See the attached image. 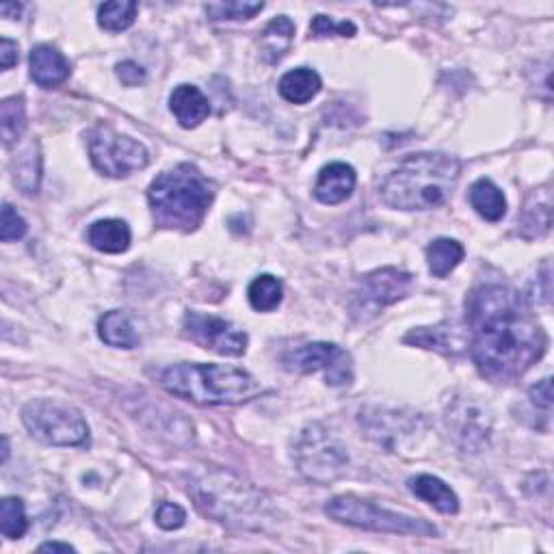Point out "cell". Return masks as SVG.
<instances>
[{
    "mask_svg": "<svg viewBox=\"0 0 554 554\" xmlns=\"http://www.w3.org/2000/svg\"><path fill=\"white\" fill-rule=\"evenodd\" d=\"M22 422L35 440L50 446H85L89 442L87 420L68 403L35 399L24 405Z\"/></svg>",
    "mask_w": 554,
    "mask_h": 554,
    "instance_id": "obj_7",
    "label": "cell"
},
{
    "mask_svg": "<svg viewBox=\"0 0 554 554\" xmlns=\"http://www.w3.org/2000/svg\"><path fill=\"white\" fill-rule=\"evenodd\" d=\"M189 492L210 518L234 529L262 531L271 522L269 498L230 472L208 470L193 481Z\"/></svg>",
    "mask_w": 554,
    "mask_h": 554,
    "instance_id": "obj_3",
    "label": "cell"
},
{
    "mask_svg": "<svg viewBox=\"0 0 554 554\" xmlns=\"http://www.w3.org/2000/svg\"><path fill=\"white\" fill-rule=\"evenodd\" d=\"M184 336L191 338L195 345L215 351L219 355H243L247 349V334L243 329L232 325L221 316L187 312L182 321Z\"/></svg>",
    "mask_w": 554,
    "mask_h": 554,
    "instance_id": "obj_12",
    "label": "cell"
},
{
    "mask_svg": "<svg viewBox=\"0 0 554 554\" xmlns=\"http://www.w3.org/2000/svg\"><path fill=\"white\" fill-rule=\"evenodd\" d=\"M158 381L169 394L197 405L243 403L262 390L254 375L223 364H176L165 368Z\"/></svg>",
    "mask_w": 554,
    "mask_h": 554,
    "instance_id": "obj_5",
    "label": "cell"
},
{
    "mask_svg": "<svg viewBox=\"0 0 554 554\" xmlns=\"http://www.w3.org/2000/svg\"><path fill=\"white\" fill-rule=\"evenodd\" d=\"M529 399L537 407V410L550 412L552 410V381L548 377L539 381L537 386H533L529 390Z\"/></svg>",
    "mask_w": 554,
    "mask_h": 554,
    "instance_id": "obj_36",
    "label": "cell"
},
{
    "mask_svg": "<svg viewBox=\"0 0 554 554\" xmlns=\"http://www.w3.org/2000/svg\"><path fill=\"white\" fill-rule=\"evenodd\" d=\"M470 204L487 221H500L507 215V200L490 178H481L470 187Z\"/></svg>",
    "mask_w": 554,
    "mask_h": 554,
    "instance_id": "obj_23",
    "label": "cell"
},
{
    "mask_svg": "<svg viewBox=\"0 0 554 554\" xmlns=\"http://www.w3.org/2000/svg\"><path fill=\"white\" fill-rule=\"evenodd\" d=\"M169 109L182 128H197L210 115V102L195 85H178L169 96Z\"/></svg>",
    "mask_w": 554,
    "mask_h": 554,
    "instance_id": "obj_18",
    "label": "cell"
},
{
    "mask_svg": "<svg viewBox=\"0 0 554 554\" xmlns=\"http://www.w3.org/2000/svg\"><path fill=\"white\" fill-rule=\"evenodd\" d=\"M295 464L308 481L332 483L342 477L349 455L336 435L323 425H308L295 442Z\"/></svg>",
    "mask_w": 554,
    "mask_h": 554,
    "instance_id": "obj_8",
    "label": "cell"
},
{
    "mask_svg": "<svg viewBox=\"0 0 554 554\" xmlns=\"http://www.w3.org/2000/svg\"><path fill=\"white\" fill-rule=\"evenodd\" d=\"M358 176H355V169L347 163H329L319 171V178L314 184V197L321 204H342L349 200Z\"/></svg>",
    "mask_w": 554,
    "mask_h": 554,
    "instance_id": "obj_15",
    "label": "cell"
},
{
    "mask_svg": "<svg viewBox=\"0 0 554 554\" xmlns=\"http://www.w3.org/2000/svg\"><path fill=\"white\" fill-rule=\"evenodd\" d=\"M98 334L115 349H135L139 347V334L135 332V325L130 323L128 314L120 310H111L98 321Z\"/></svg>",
    "mask_w": 554,
    "mask_h": 554,
    "instance_id": "obj_21",
    "label": "cell"
},
{
    "mask_svg": "<svg viewBox=\"0 0 554 554\" xmlns=\"http://www.w3.org/2000/svg\"><path fill=\"white\" fill-rule=\"evenodd\" d=\"M310 33L314 37H329V35H342V37H353L358 33L353 22H334L329 16H314L310 24Z\"/></svg>",
    "mask_w": 554,
    "mask_h": 554,
    "instance_id": "obj_33",
    "label": "cell"
},
{
    "mask_svg": "<svg viewBox=\"0 0 554 554\" xmlns=\"http://www.w3.org/2000/svg\"><path fill=\"white\" fill-rule=\"evenodd\" d=\"M448 427H453L457 440L466 448H481L490 435V418L485 416L481 407L470 403L468 399L455 401L451 412L446 416Z\"/></svg>",
    "mask_w": 554,
    "mask_h": 554,
    "instance_id": "obj_14",
    "label": "cell"
},
{
    "mask_svg": "<svg viewBox=\"0 0 554 554\" xmlns=\"http://www.w3.org/2000/svg\"><path fill=\"white\" fill-rule=\"evenodd\" d=\"M39 180H42V158L35 152V145H31L13 161V182L24 193H35L39 189Z\"/></svg>",
    "mask_w": 554,
    "mask_h": 554,
    "instance_id": "obj_29",
    "label": "cell"
},
{
    "mask_svg": "<svg viewBox=\"0 0 554 554\" xmlns=\"http://www.w3.org/2000/svg\"><path fill=\"white\" fill-rule=\"evenodd\" d=\"M29 232V223L24 221L22 215H18V210L11 204L3 206V217H0V239L3 243H13L20 241Z\"/></svg>",
    "mask_w": 554,
    "mask_h": 554,
    "instance_id": "obj_32",
    "label": "cell"
},
{
    "mask_svg": "<svg viewBox=\"0 0 554 554\" xmlns=\"http://www.w3.org/2000/svg\"><path fill=\"white\" fill-rule=\"evenodd\" d=\"M461 163L455 156L422 152L405 161L381 182L384 204L397 210H429L451 200L459 182Z\"/></svg>",
    "mask_w": 554,
    "mask_h": 554,
    "instance_id": "obj_2",
    "label": "cell"
},
{
    "mask_svg": "<svg viewBox=\"0 0 554 554\" xmlns=\"http://www.w3.org/2000/svg\"><path fill=\"white\" fill-rule=\"evenodd\" d=\"M139 5L130 3V0H113V3H104L98 9V24L104 31L120 33L130 29L135 24Z\"/></svg>",
    "mask_w": 554,
    "mask_h": 554,
    "instance_id": "obj_28",
    "label": "cell"
},
{
    "mask_svg": "<svg viewBox=\"0 0 554 554\" xmlns=\"http://www.w3.org/2000/svg\"><path fill=\"white\" fill-rule=\"evenodd\" d=\"M31 78L39 87H57L70 78V61L55 46H35L29 57Z\"/></svg>",
    "mask_w": 554,
    "mask_h": 554,
    "instance_id": "obj_17",
    "label": "cell"
},
{
    "mask_svg": "<svg viewBox=\"0 0 554 554\" xmlns=\"http://www.w3.org/2000/svg\"><path fill=\"white\" fill-rule=\"evenodd\" d=\"M7 457H9V440L3 438V464L7 461Z\"/></svg>",
    "mask_w": 554,
    "mask_h": 554,
    "instance_id": "obj_40",
    "label": "cell"
},
{
    "mask_svg": "<svg viewBox=\"0 0 554 554\" xmlns=\"http://www.w3.org/2000/svg\"><path fill=\"white\" fill-rule=\"evenodd\" d=\"M323 87L319 72L312 68H297L282 76L280 81V96L293 104H306L316 98Z\"/></svg>",
    "mask_w": 554,
    "mask_h": 554,
    "instance_id": "obj_22",
    "label": "cell"
},
{
    "mask_svg": "<svg viewBox=\"0 0 554 554\" xmlns=\"http://www.w3.org/2000/svg\"><path fill=\"white\" fill-rule=\"evenodd\" d=\"M0 130H3V143L5 148L20 141L26 130V107L24 98H7L0 104Z\"/></svg>",
    "mask_w": 554,
    "mask_h": 554,
    "instance_id": "obj_27",
    "label": "cell"
},
{
    "mask_svg": "<svg viewBox=\"0 0 554 554\" xmlns=\"http://www.w3.org/2000/svg\"><path fill=\"white\" fill-rule=\"evenodd\" d=\"M262 9H265V3H241V0H232V3H208L204 7L210 20H252Z\"/></svg>",
    "mask_w": 554,
    "mask_h": 554,
    "instance_id": "obj_31",
    "label": "cell"
},
{
    "mask_svg": "<svg viewBox=\"0 0 554 554\" xmlns=\"http://www.w3.org/2000/svg\"><path fill=\"white\" fill-rule=\"evenodd\" d=\"M468 347L485 379L511 384L544 358L548 336L518 290L483 284L468 299Z\"/></svg>",
    "mask_w": 554,
    "mask_h": 554,
    "instance_id": "obj_1",
    "label": "cell"
},
{
    "mask_svg": "<svg viewBox=\"0 0 554 554\" xmlns=\"http://www.w3.org/2000/svg\"><path fill=\"white\" fill-rule=\"evenodd\" d=\"M117 78L126 85V87H137V85H143L145 78H148V74H145V70L141 68L139 63L135 61H122L120 65H117Z\"/></svg>",
    "mask_w": 554,
    "mask_h": 554,
    "instance_id": "obj_35",
    "label": "cell"
},
{
    "mask_svg": "<svg viewBox=\"0 0 554 554\" xmlns=\"http://www.w3.org/2000/svg\"><path fill=\"white\" fill-rule=\"evenodd\" d=\"M282 366L293 373H325L329 386H349L353 381L351 355L332 342H308L282 353Z\"/></svg>",
    "mask_w": 554,
    "mask_h": 554,
    "instance_id": "obj_11",
    "label": "cell"
},
{
    "mask_svg": "<svg viewBox=\"0 0 554 554\" xmlns=\"http://www.w3.org/2000/svg\"><path fill=\"white\" fill-rule=\"evenodd\" d=\"M466 249L455 239H435L427 247V265L433 277H446L461 265Z\"/></svg>",
    "mask_w": 554,
    "mask_h": 554,
    "instance_id": "obj_25",
    "label": "cell"
},
{
    "mask_svg": "<svg viewBox=\"0 0 554 554\" xmlns=\"http://www.w3.org/2000/svg\"><path fill=\"white\" fill-rule=\"evenodd\" d=\"M249 303L258 312H273L284 299V286L275 275H258L247 290Z\"/></svg>",
    "mask_w": 554,
    "mask_h": 554,
    "instance_id": "obj_26",
    "label": "cell"
},
{
    "mask_svg": "<svg viewBox=\"0 0 554 554\" xmlns=\"http://www.w3.org/2000/svg\"><path fill=\"white\" fill-rule=\"evenodd\" d=\"M414 290V275L399 269H379L368 273L355 288L351 301V314L358 321H371L375 316L405 299Z\"/></svg>",
    "mask_w": 554,
    "mask_h": 554,
    "instance_id": "obj_10",
    "label": "cell"
},
{
    "mask_svg": "<svg viewBox=\"0 0 554 554\" xmlns=\"http://www.w3.org/2000/svg\"><path fill=\"white\" fill-rule=\"evenodd\" d=\"M89 245L104 254H122L130 247L133 234H130L128 223L122 219H102L91 223L87 230Z\"/></svg>",
    "mask_w": 554,
    "mask_h": 554,
    "instance_id": "obj_19",
    "label": "cell"
},
{
    "mask_svg": "<svg viewBox=\"0 0 554 554\" xmlns=\"http://www.w3.org/2000/svg\"><path fill=\"white\" fill-rule=\"evenodd\" d=\"M89 156L100 174L111 178H126L150 161L143 143L115 133L111 126H98L89 135Z\"/></svg>",
    "mask_w": 554,
    "mask_h": 554,
    "instance_id": "obj_9",
    "label": "cell"
},
{
    "mask_svg": "<svg viewBox=\"0 0 554 554\" xmlns=\"http://www.w3.org/2000/svg\"><path fill=\"white\" fill-rule=\"evenodd\" d=\"M20 11H22L20 3H5V5H0V13H3L5 18H18Z\"/></svg>",
    "mask_w": 554,
    "mask_h": 554,
    "instance_id": "obj_39",
    "label": "cell"
},
{
    "mask_svg": "<svg viewBox=\"0 0 554 554\" xmlns=\"http://www.w3.org/2000/svg\"><path fill=\"white\" fill-rule=\"evenodd\" d=\"M293 37H295V24L288 16H280V18L271 20L267 24V29L260 35L262 57H265L269 63L280 61L290 50Z\"/></svg>",
    "mask_w": 554,
    "mask_h": 554,
    "instance_id": "obj_24",
    "label": "cell"
},
{
    "mask_svg": "<svg viewBox=\"0 0 554 554\" xmlns=\"http://www.w3.org/2000/svg\"><path fill=\"white\" fill-rule=\"evenodd\" d=\"M360 420L368 438L386 446L388 451H399L407 440H414V433H420L422 427V418L418 414H403L397 410L362 412Z\"/></svg>",
    "mask_w": 554,
    "mask_h": 554,
    "instance_id": "obj_13",
    "label": "cell"
},
{
    "mask_svg": "<svg viewBox=\"0 0 554 554\" xmlns=\"http://www.w3.org/2000/svg\"><path fill=\"white\" fill-rule=\"evenodd\" d=\"M39 552H76L74 546L70 544H59V542H48L39 546Z\"/></svg>",
    "mask_w": 554,
    "mask_h": 554,
    "instance_id": "obj_38",
    "label": "cell"
},
{
    "mask_svg": "<svg viewBox=\"0 0 554 554\" xmlns=\"http://www.w3.org/2000/svg\"><path fill=\"white\" fill-rule=\"evenodd\" d=\"M26 529H29V520H26L24 503L16 496H7L0 503V531L7 539H20Z\"/></svg>",
    "mask_w": 554,
    "mask_h": 554,
    "instance_id": "obj_30",
    "label": "cell"
},
{
    "mask_svg": "<svg viewBox=\"0 0 554 554\" xmlns=\"http://www.w3.org/2000/svg\"><path fill=\"white\" fill-rule=\"evenodd\" d=\"M410 485V492L425 500L433 509H438L440 513H448V516H453V513L459 511V498L457 494L451 490V485H446L442 479L431 477V474H418V477H412L407 481Z\"/></svg>",
    "mask_w": 554,
    "mask_h": 554,
    "instance_id": "obj_20",
    "label": "cell"
},
{
    "mask_svg": "<svg viewBox=\"0 0 554 554\" xmlns=\"http://www.w3.org/2000/svg\"><path fill=\"white\" fill-rule=\"evenodd\" d=\"M215 187L200 169L182 163L163 171L148 191L154 221L161 228L191 232L200 226L213 204Z\"/></svg>",
    "mask_w": 554,
    "mask_h": 554,
    "instance_id": "obj_4",
    "label": "cell"
},
{
    "mask_svg": "<svg viewBox=\"0 0 554 554\" xmlns=\"http://www.w3.org/2000/svg\"><path fill=\"white\" fill-rule=\"evenodd\" d=\"M187 522V511L176 503H161L156 509V524L165 531H176Z\"/></svg>",
    "mask_w": 554,
    "mask_h": 554,
    "instance_id": "obj_34",
    "label": "cell"
},
{
    "mask_svg": "<svg viewBox=\"0 0 554 554\" xmlns=\"http://www.w3.org/2000/svg\"><path fill=\"white\" fill-rule=\"evenodd\" d=\"M16 63H18V44L3 37V42H0V68L9 70Z\"/></svg>",
    "mask_w": 554,
    "mask_h": 554,
    "instance_id": "obj_37",
    "label": "cell"
},
{
    "mask_svg": "<svg viewBox=\"0 0 554 554\" xmlns=\"http://www.w3.org/2000/svg\"><path fill=\"white\" fill-rule=\"evenodd\" d=\"M407 345H416L422 349L440 351L446 355H457L468 347V334L451 323H442L435 327H418L403 338Z\"/></svg>",
    "mask_w": 554,
    "mask_h": 554,
    "instance_id": "obj_16",
    "label": "cell"
},
{
    "mask_svg": "<svg viewBox=\"0 0 554 554\" xmlns=\"http://www.w3.org/2000/svg\"><path fill=\"white\" fill-rule=\"evenodd\" d=\"M327 516L334 520L358 526V529L375 531V533H392V535H416V537H435L438 529L427 520L414 516H405L399 511H390L375 503H368L358 496H336L325 507Z\"/></svg>",
    "mask_w": 554,
    "mask_h": 554,
    "instance_id": "obj_6",
    "label": "cell"
}]
</instances>
